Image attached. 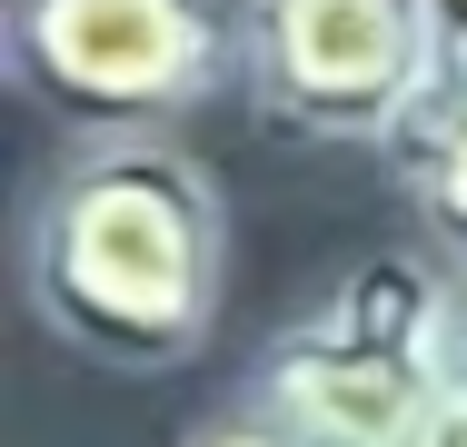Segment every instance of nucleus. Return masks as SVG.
Wrapping results in <instances>:
<instances>
[{"label": "nucleus", "mask_w": 467, "mask_h": 447, "mask_svg": "<svg viewBox=\"0 0 467 447\" xmlns=\"http://www.w3.org/2000/svg\"><path fill=\"white\" fill-rule=\"evenodd\" d=\"M20 278L60 348L189 368L229 308V199L180 140H70L20 219Z\"/></svg>", "instance_id": "obj_1"}, {"label": "nucleus", "mask_w": 467, "mask_h": 447, "mask_svg": "<svg viewBox=\"0 0 467 447\" xmlns=\"http://www.w3.org/2000/svg\"><path fill=\"white\" fill-rule=\"evenodd\" d=\"M0 70L70 140H170L239 80V0H0Z\"/></svg>", "instance_id": "obj_2"}, {"label": "nucleus", "mask_w": 467, "mask_h": 447, "mask_svg": "<svg viewBox=\"0 0 467 447\" xmlns=\"http://www.w3.org/2000/svg\"><path fill=\"white\" fill-rule=\"evenodd\" d=\"M438 70L428 0H239V89L288 140L388 150Z\"/></svg>", "instance_id": "obj_3"}, {"label": "nucleus", "mask_w": 467, "mask_h": 447, "mask_svg": "<svg viewBox=\"0 0 467 447\" xmlns=\"http://www.w3.org/2000/svg\"><path fill=\"white\" fill-rule=\"evenodd\" d=\"M448 398H458V368L388 348L328 308L279 328L239 388V408L259 428H279L288 447H438Z\"/></svg>", "instance_id": "obj_4"}, {"label": "nucleus", "mask_w": 467, "mask_h": 447, "mask_svg": "<svg viewBox=\"0 0 467 447\" xmlns=\"http://www.w3.org/2000/svg\"><path fill=\"white\" fill-rule=\"evenodd\" d=\"M378 170L408 199L428 259L448 278H467V70H438V89L408 109V130L378 150Z\"/></svg>", "instance_id": "obj_5"}, {"label": "nucleus", "mask_w": 467, "mask_h": 447, "mask_svg": "<svg viewBox=\"0 0 467 447\" xmlns=\"http://www.w3.org/2000/svg\"><path fill=\"white\" fill-rule=\"evenodd\" d=\"M180 447H288V438H279V428H259L249 408H229V418H209V428H189Z\"/></svg>", "instance_id": "obj_6"}, {"label": "nucleus", "mask_w": 467, "mask_h": 447, "mask_svg": "<svg viewBox=\"0 0 467 447\" xmlns=\"http://www.w3.org/2000/svg\"><path fill=\"white\" fill-rule=\"evenodd\" d=\"M428 20H438V50H448V70H467V0H428Z\"/></svg>", "instance_id": "obj_7"}, {"label": "nucleus", "mask_w": 467, "mask_h": 447, "mask_svg": "<svg viewBox=\"0 0 467 447\" xmlns=\"http://www.w3.org/2000/svg\"><path fill=\"white\" fill-rule=\"evenodd\" d=\"M438 447H467V378H458V398H448V418H438Z\"/></svg>", "instance_id": "obj_8"}, {"label": "nucleus", "mask_w": 467, "mask_h": 447, "mask_svg": "<svg viewBox=\"0 0 467 447\" xmlns=\"http://www.w3.org/2000/svg\"><path fill=\"white\" fill-rule=\"evenodd\" d=\"M458 378H467V278H458Z\"/></svg>", "instance_id": "obj_9"}]
</instances>
